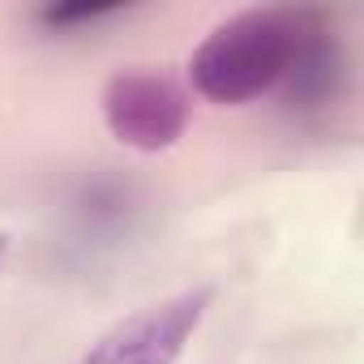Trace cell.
Instances as JSON below:
<instances>
[{
  "instance_id": "cell-5",
  "label": "cell",
  "mask_w": 364,
  "mask_h": 364,
  "mask_svg": "<svg viewBox=\"0 0 364 364\" xmlns=\"http://www.w3.org/2000/svg\"><path fill=\"white\" fill-rule=\"evenodd\" d=\"M5 257H9V232H0V266H5Z\"/></svg>"
},
{
  "instance_id": "cell-3",
  "label": "cell",
  "mask_w": 364,
  "mask_h": 364,
  "mask_svg": "<svg viewBox=\"0 0 364 364\" xmlns=\"http://www.w3.org/2000/svg\"><path fill=\"white\" fill-rule=\"evenodd\" d=\"M103 120L116 141L133 150H167L189 129V95L163 69H120L103 86Z\"/></svg>"
},
{
  "instance_id": "cell-2",
  "label": "cell",
  "mask_w": 364,
  "mask_h": 364,
  "mask_svg": "<svg viewBox=\"0 0 364 364\" xmlns=\"http://www.w3.org/2000/svg\"><path fill=\"white\" fill-rule=\"evenodd\" d=\"M215 287H189L159 304H146L107 326L77 364H176L193 330L202 326Z\"/></svg>"
},
{
  "instance_id": "cell-4",
  "label": "cell",
  "mask_w": 364,
  "mask_h": 364,
  "mask_svg": "<svg viewBox=\"0 0 364 364\" xmlns=\"http://www.w3.org/2000/svg\"><path fill=\"white\" fill-rule=\"evenodd\" d=\"M112 14H116V5H48V9L39 14V22L52 26V31H65V26H77V22L112 18Z\"/></svg>"
},
{
  "instance_id": "cell-1",
  "label": "cell",
  "mask_w": 364,
  "mask_h": 364,
  "mask_svg": "<svg viewBox=\"0 0 364 364\" xmlns=\"http://www.w3.org/2000/svg\"><path fill=\"white\" fill-rule=\"evenodd\" d=\"M313 31H317V14L309 9L262 5V9L232 14L198 43L189 60L193 90L223 107L253 103L291 77Z\"/></svg>"
}]
</instances>
